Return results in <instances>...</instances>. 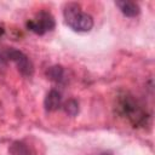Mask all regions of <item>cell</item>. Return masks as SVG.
Masks as SVG:
<instances>
[{"mask_svg":"<svg viewBox=\"0 0 155 155\" xmlns=\"http://www.w3.org/2000/svg\"><path fill=\"white\" fill-rule=\"evenodd\" d=\"M63 18L65 24L74 31L86 33L93 28V18L87 12H84L79 4L69 2L63 8Z\"/></svg>","mask_w":155,"mask_h":155,"instance_id":"cell-1","label":"cell"},{"mask_svg":"<svg viewBox=\"0 0 155 155\" xmlns=\"http://www.w3.org/2000/svg\"><path fill=\"white\" fill-rule=\"evenodd\" d=\"M119 109L120 113L126 116L133 125L140 126L145 124L147 114L132 96L125 94L124 97H121L119 101Z\"/></svg>","mask_w":155,"mask_h":155,"instance_id":"cell-2","label":"cell"},{"mask_svg":"<svg viewBox=\"0 0 155 155\" xmlns=\"http://www.w3.org/2000/svg\"><path fill=\"white\" fill-rule=\"evenodd\" d=\"M5 61H11L12 63H15L18 71L23 76L33 75V71H34L33 63L29 59V57L27 54H24L22 51L13 48V47H8V48L1 51L0 52V62H5Z\"/></svg>","mask_w":155,"mask_h":155,"instance_id":"cell-3","label":"cell"},{"mask_svg":"<svg viewBox=\"0 0 155 155\" xmlns=\"http://www.w3.org/2000/svg\"><path fill=\"white\" fill-rule=\"evenodd\" d=\"M54 25H56L54 18L47 11L38 12L34 16V18H31L27 22V28L38 35H44V34L53 30Z\"/></svg>","mask_w":155,"mask_h":155,"instance_id":"cell-4","label":"cell"},{"mask_svg":"<svg viewBox=\"0 0 155 155\" xmlns=\"http://www.w3.org/2000/svg\"><path fill=\"white\" fill-rule=\"evenodd\" d=\"M115 5L119 7V10L121 11V13L126 17L133 18L137 17L140 13V7L137 2L134 1H128V0H121V1H116Z\"/></svg>","mask_w":155,"mask_h":155,"instance_id":"cell-5","label":"cell"},{"mask_svg":"<svg viewBox=\"0 0 155 155\" xmlns=\"http://www.w3.org/2000/svg\"><path fill=\"white\" fill-rule=\"evenodd\" d=\"M62 94L59 91L57 90H51L46 97H45V101H44V105H45V109L47 111H54L57 109H59L62 107Z\"/></svg>","mask_w":155,"mask_h":155,"instance_id":"cell-6","label":"cell"},{"mask_svg":"<svg viewBox=\"0 0 155 155\" xmlns=\"http://www.w3.org/2000/svg\"><path fill=\"white\" fill-rule=\"evenodd\" d=\"M47 78L56 84H65L67 81V71L62 65H52L46 71Z\"/></svg>","mask_w":155,"mask_h":155,"instance_id":"cell-7","label":"cell"},{"mask_svg":"<svg viewBox=\"0 0 155 155\" xmlns=\"http://www.w3.org/2000/svg\"><path fill=\"white\" fill-rule=\"evenodd\" d=\"M8 155H35L30 145L23 140L13 142L8 148Z\"/></svg>","mask_w":155,"mask_h":155,"instance_id":"cell-8","label":"cell"},{"mask_svg":"<svg viewBox=\"0 0 155 155\" xmlns=\"http://www.w3.org/2000/svg\"><path fill=\"white\" fill-rule=\"evenodd\" d=\"M63 108H64V111L70 116H75L79 113V103L75 99H69L68 102H65Z\"/></svg>","mask_w":155,"mask_h":155,"instance_id":"cell-9","label":"cell"},{"mask_svg":"<svg viewBox=\"0 0 155 155\" xmlns=\"http://www.w3.org/2000/svg\"><path fill=\"white\" fill-rule=\"evenodd\" d=\"M93 155H113V154L109 153V151H101V153H97V154H93Z\"/></svg>","mask_w":155,"mask_h":155,"instance_id":"cell-10","label":"cell"}]
</instances>
